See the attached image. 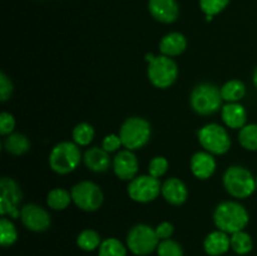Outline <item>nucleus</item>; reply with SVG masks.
Segmentation results:
<instances>
[{
  "mask_svg": "<svg viewBox=\"0 0 257 256\" xmlns=\"http://www.w3.org/2000/svg\"><path fill=\"white\" fill-rule=\"evenodd\" d=\"M80 150L73 142H60L53 147L49 155V165L58 175H68L79 166Z\"/></svg>",
  "mask_w": 257,
  "mask_h": 256,
  "instance_id": "nucleus-5",
  "label": "nucleus"
},
{
  "mask_svg": "<svg viewBox=\"0 0 257 256\" xmlns=\"http://www.w3.org/2000/svg\"><path fill=\"white\" fill-rule=\"evenodd\" d=\"M15 128V119L13 114L8 112H3L0 114V135L9 136Z\"/></svg>",
  "mask_w": 257,
  "mask_h": 256,
  "instance_id": "nucleus-33",
  "label": "nucleus"
},
{
  "mask_svg": "<svg viewBox=\"0 0 257 256\" xmlns=\"http://www.w3.org/2000/svg\"><path fill=\"white\" fill-rule=\"evenodd\" d=\"M246 94V87L241 80L232 79L226 82L221 88V95L223 100L228 103H237Z\"/></svg>",
  "mask_w": 257,
  "mask_h": 256,
  "instance_id": "nucleus-22",
  "label": "nucleus"
},
{
  "mask_svg": "<svg viewBox=\"0 0 257 256\" xmlns=\"http://www.w3.org/2000/svg\"><path fill=\"white\" fill-rule=\"evenodd\" d=\"M168 170V161L166 160L162 156H157V157L153 158L150 162V166H148V172H150L151 176L156 178H160L167 172Z\"/></svg>",
  "mask_w": 257,
  "mask_h": 256,
  "instance_id": "nucleus-32",
  "label": "nucleus"
},
{
  "mask_svg": "<svg viewBox=\"0 0 257 256\" xmlns=\"http://www.w3.org/2000/svg\"><path fill=\"white\" fill-rule=\"evenodd\" d=\"M256 185H257V177H256Z\"/></svg>",
  "mask_w": 257,
  "mask_h": 256,
  "instance_id": "nucleus-39",
  "label": "nucleus"
},
{
  "mask_svg": "<svg viewBox=\"0 0 257 256\" xmlns=\"http://www.w3.org/2000/svg\"><path fill=\"white\" fill-rule=\"evenodd\" d=\"M228 4L230 0H200L201 10L205 13V15H211V17L220 14L227 8Z\"/></svg>",
  "mask_w": 257,
  "mask_h": 256,
  "instance_id": "nucleus-31",
  "label": "nucleus"
},
{
  "mask_svg": "<svg viewBox=\"0 0 257 256\" xmlns=\"http://www.w3.org/2000/svg\"><path fill=\"white\" fill-rule=\"evenodd\" d=\"M241 146L247 151H257V123L246 124L238 133Z\"/></svg>",
  "mask_w": 257,
  "mask_h": 256,
  "instance_id": "nucleus-27",
  "label": "nucleus"
},
{
  "mask_svg": "<svg viewBox=\"0 0 257 256\" xmlns=\"http://www.w3.org/2000/svg\"><path fill=\"white\" fill-rule=\"evenodd\" d=\"M4 147L8 153L20 156L30 150V141L28 140L27 136L22 135V133H12L5 138Z\"/></svg>",
  "mask_w": 257,
  "mask_h": 256,
  "instance_id": "nucleus-21",
  "label": "nucleus"
},
{
  "mask_svg": "<svg viewBox=\"0 0 257 256\" xmlns=\"http://www.w3.org/2000/svg\"><path fill=\"white\" fill-rule=\"evenodd\" d=\"M122 145V141H120V137L119 135H108L105 136L104 140H103L102 142V148L103 150L107 151L108 153H112V152H115V151L119 150V147Z\"/></svg>",
  "mask_w": 257,
  "mask_h": 256,
  "instance_id": "nucleus-35",
  "label": "nucleus"
},
{
  "mask_svg": "<svg viewBox=\"0 0 257 256\" xmlns=\"http://www.w3.org/2000/svg\"><path fill=\"white\" fill-rule=\"evenodd\" d=\"M191 171L193 176L200 180H207L215 173L216 161L212 153L210 152H197L191 158Z\"/></svg>",
  "mask_w": 257,
  "mask_h": 256,
  "instance_id": "nucleus-16",
  "label": "nucleus"
},
{
  "mask_svg": "<svg viewBox=\"0 0 257 256\" xmlns=\"http://www.w3.org/2000/svg\"><path fill=\"white\" fill-rule=\"evenodd\" d=\"M198 141L207 152L212 155H225L231 148L228 132L217 123H208L198 131Z\"/></svg>",
  "mask_w": 257,
  "mask_h": 256,
  "instance_id": "nucleus-8",
  "label": "nucleus"
},
{
  "mask_svg": "<svg viewBox=\"0 0 257 256\" xmlns=\"http://www.w3.org/2000/svg\"><path fill=\"white\" fill-rule=\"evenodd\" d=\"M223 186L235 198H247L255 192L257 185L252 173L241 166H231L223 175Z\"/></svg>",
  "mask_w": 257,
  "mask_h": 256,
  "instance_id": "nucleus-2",
  "label": "nucleus"
},
{
  "mask_svg": "<svg viewBox=\"0 0 257 256\" xmlns=\"http://www.w3.org/2000/svg\"><path fill=\"white\" fill-rule=\"evenodd\" d=\"M155 230H156V233H157V236L160 240H167V238H170L171 236L173 235L175 227H173V225L171 222L165 221V222H161L160 225L155 228Z\"/></svg>",
  "mask_w": 257,
  "mask_h": 256,
  "instance_id": "nucleus-36",
  "label": "nucleus"
},
{
  "mask_svg": "<svg viewBox=\"0 0 257 256\" xmlns=\"http://www.w3.org/2000/svg\"><path fill=\"white\" fill-rule=\"evenodd\" d=\"M158 256H183V248L177 241L171 238L160 241L157 246Z\"/></svg>",
  "mask_w": 257,
  "mask_h": 256,
  "instance_id": "nucleus-30",
  "label": "nucleus"
},
{
  "mask_svg": "<svg viewBox=\"0 0 257 256\" xmlns=\"http://www.w3.org/2000/svg\"><path fill=\"white\" fill-rule=\"evenodd\" d=\"M73 141L78 146H88L94 138V128L89 123H79L73 130Z\"/></svg>",
  "mask_w": 257,
  "mask_h": 256,
  "instance_id": "nucleus-29",
  "label": "nucleus"
},
{
  "mask_svg": "<svg viewBox=\"0 0 257 256\" xmlns=\"http://www.w3.org/2000/svg\"><path fill=\"white\" fill-rule=\"evenodd\" d=\"M13 93V83L5 73H0V100L7 102Z\"/></svg>",
  "mask_w": 257,
  "mask_h": 256,
  "instance_id": "nucleus-34",
  "label": "nucleus"
},
{
  "mask_svg": "<svg viewBox=\"0 0 257 256\" xmlns=\"http://www.w3.org/2000/svg\"><path fill=\"white\" fill-rule=\"evenodd\" d=\"M231 247L238 255H247L253 247L252 238L243 230L237 231L231 236Z\"/></svg>",
  "mask_w": 257,
  "mask_h": 256,
  "instance_id": "nucleus-24",
  "label": "nucleus"
},
{
  "mask_svg": "<svg viewBox=\"0 0 257 256\" xmlns=\"http://www.w3.org/2000/svg\"><path fill=\"white\" fill-rule=\"evenodd\" d=\"M221 89L211 83H202L193 88L191 93V107L201 115H210L217 112L222 104Z\"/></svg>",
  "mask_w": 257,
  "mask_h": 256,
  "instance_id": "nucleus-4",
  "label": "nucleus"
},
{
  "mask_svg": "<svg viewBox=\"0 0 257 256\" xmlns=\"http://www.w3.org/2000/svg\"><path fill=\"white\" fill-rule=\"evenodd\" d=\"M160 243L155 228L151 226L140 223L133 226L127 235V246L135 255L147 256L155 250Z\"/></svg>",
  "mask_w": 257,
  "mask_h": 256,
  "instance_id": "nucleus-6",
  "label": "nucleus"
},
{
  "mask_svg": "<svg viewBox=\"0 0 257 256\" xmlns=\"http://www.w3.org/2000/svg\"><path fill=\"white\" fill-rule=\"evenodd\" d=\"M98 256H127V248L118 238H105L100 243Z\"/></svg>",
  "mask_w": 257,
  "mask_h": 256,
  "instance_id": "nucleus-26",
  "label": "nucleus"
},
{
  "mask_svg": "<svg viewBox=\"0 0 257 256\" xmlns=\"http://www.w3.org/2000/svg\"><path fill=\"white\" fill-rule=\"evenodd\" d=\"M186 48H187V40L185 35L177 32L168 33L161 39L160 43L161 53L167 57H177L185 52Z\"/></svg>",
  "mask_w": 257,
  "mask_h": 256,
  "instance_id": "nucleus-20",
  "label": "nucleus"
},
{
  "mask_svg": "<svg viewBox=\"0 0 257 256\" xmlns=\"http://www.w3.org/2000/svg\"><path fill=\"white\" fill-rule=\"evenodd\" d=\"M122 145L127 150L136 151L145 147L151 138V124L141 117H130L119 128Z\"/></svg>",
  "mask_w": 257,
  "mask_h": 256,
  "instance_id": "nucleus-3",
  "label": "nucleus"
},
{
  "mask_svg": "<svg viewBox=\"0 0 257 256\" xmlns=\"http://www.w3.org/2000/svg\"><path fill=\"white\" fill-rule=\"evenodd\" d=\"M163 198L173 206H181L186 202L188 197V191L185 183L177 177H171L166 180L162 185Z\"/></svg>",
  "mask_w": 257,
  "mask_h": 256,
  "instance_id": "nucleus-15",
  "label": "nucleus"
},
{
  "mask_svg": "<svg viewBox=\"0 0 257 256\" xmlns=\"http://www.w3.org/2000/svg\"><path fill=\"white\" fill-rule=\"evenodd\" d=\"M148 10L157 22L171 24L177 20L180 7L176 0H148Z\"/></svg>",
  "mask_w": 257,
  "mask_h": 256,
  "instance_id": "nucleus-14",
  "label": "nucleus"
},
{
  "mask_svg": "<svg viewBox=\"0 0 257 256\" xmlns=\"http://www.w3.org/2000/svg\"><path fill=\"white\" fill-rule=\"evenodd\" d=\"M73 202L83 211L93 212L103 203V192L99 186L90 181H82L72 188Z\"/></svg>",
  "mask_w": 257,
  "mask_h": 256,
  "instance_id": "nucleus-9",
  "label": "nucleus"
},
{
  "mask_svg": "<svg viewBox=\"0 0 257 256\" xmlns=\"http://www.w3.org/2000/svg\"><path fill=\"white\" fill-rule=\"evenodd\" d=\"M128 196L133 201L140 203H147L156 200L162 191V186L158 178L151 175L137 176L128 185Z\"/></svg>",
  "mask_w": 257,
  "mask_h": 256,
  "instance_id": "nucleus-10",
  "label": "nucleus"
},
{
  "mask_svg": "<svg viewBox=\"0 0 257 256\" xmlns=\"http://www.w3.org/2000/svg\"><path fill=\"white\" fill-rule=\"evenodd\" d=\"M231 247V237L228 233L217 230L208 233L203 241V248L210 256H221Z\"/></svg>",
  "mask_w": 257,
  "mask_h": 256,
  "instance_id": "nucleus-17",
  "label": "nucleus"
},
{
  "mask_svg": "<svg viewBox=\"0 0 257 256\" xmlns=\"http://www.w3.org/2000/svg\"><path fill=\"white\" fill-rule=\"evenodd\" d=\"M17 240V227H15V225L9 220V218L3 216V218L0 220V242H2V246H4V247L12 246L13 243H15Z\"/></svg>",
  "mask_w": 257,
  "mask_h": 256,
  "instance_id": "nucleus-28",
  "label": "nucleus"
},
{
  "mask_svg": "<svg viewBox=\"0 0 257 256\" xmlns=\"http://www.w3.org/2000/svg\"><path fill=\"white\" fill-rule=\"evenodd\" d=\"M155 58H156V57H155V55L152 54V53H148V54L146 55V60H147L148 63H151V62H152V60L155 59Z\"/></svg>",
  "mask_w": 257,
  "mask_h": 256,
  "instance_id": "nucleus-37",
  "label": "nucleus"
},
{
  "mask_svg": "<svg viewBox=\"0 0 257 256\" xmlns=\"http://www.w3.org/2000/svg\"><path fill=\"white\" fill-rule=\"evenodd\" d=\"M113 171L118 178L123 181H132L137 177L138 172V160L133 151L123 150L115 155L113 158Z\"/></svg>",
  "mask_w": 257,
  "mask_h": 256,
  "instance_id": "nucleus-13",
  "label": "nucleus"
},
{
  "mask_svg": "<svg viewBox=\"0 0 257 256\" xmlns=\"http://www.w3.org/2000/svg\"><path fill=\"white\" fill-rule=\"evenodd\" d=\"M100 243H102V240H100L99 233L94 230H90V228L83 230L77 237L78 247L84 251L95 250V248L99 247Z\"/></svg>",
  "mask_w": 257,
  "mask_h": 256,
  "instance_id": "nucleus-25",
  "label": "nucleus"
},
{
  "mask_svg": "<svg viewBox=\"0 0 257 256\" xmlns=\"http://www.w3.org/2000/svg\"><path fill=\"white\" fill-rule=\"evenodd\" d=\"M70 201H73L72 193L68 192L64 188H54L47 196V203L50 208L55 211L64 210L69 206Z\"/></svg>",
  "mask_w": 257,
  "mask_h": 256,
  "instance_id": "nucleus-23",
  "label": "nucleus"
},
{
  "mask_svg": "<svg viewBox=\"0 0 257 256\" xmlns=\"http://www.w3.org/2000/svg\"><path fill=\"white\" fill-rule=\"evenodd\" d=\"M83 160L88 170L97 173L105 172L110 166L109 153L99 147H93L85 151Z\"/></svg>",
  "mask_w": 257,
  "mask_h": 256,
  "instance_id": "nucleus-19",
  "label": "nucleus"
},
{
  "mask_svg": "<svg viewBox=\"0 0 257 256\" xmlns=\"http://www.w3.org/2000/svg\"><path fill=\"white\" fill-rule=\"evenodd\" d=\"M250 216L247 210L241 203L235 201H226L216 207L213 221L218 230L226 233H235L242 231L247 226Z\"/></svg>",
  "mask_w": 257,
  "mask_h": 256,
  "instance_id": "nucleus-1",
  "label": "nucleus"
},
{
  "mask_svg": "<svg viewBox=\"0 0 257 256\" xmlns=\"http://www.w3.org/2000/svg\"><path fill=\"white\" fill-rule=\"evenodd\" d=\"M20 218H22L23 225L28 230L34 231V232H43V231L48 230L50 222H52L48 211L35 203L25 205L20 210Z\"/></svg>",
  "mask_w": 257,
  "mask_h": 256,
  "instance_id": "nucleus-12",
  "label": "nucleus"
},
{
  "mask_svg": "<svg viewBox=\"0 0 257 256\" xmlns=\"http://www.w3.org/2000/svg\"><path fill=\"white\" fill-rule=\"evenodd\" d=\"M222 120L228 128L232 130H238L246 125V120H247V112H246L245 107L238 103H227L222 107Z\"/></svg>",
  "mask_w": 257,
  "mask_h": 256,
  "instance_id": "nucleus-18",
  "label": "nucleus"
},
{
  "mask_svg": "<svg viewBox=\"0 0 257 256\" xmlns=\"http://www.w3.org/2000/svg\"><path fill=\"white\" fill-rule=\"evenodd\" d=\"M148 78L155 87L166 89L176 82L178 77V68L175 60L167 55H158L148 63Z\"/></svg>",
  "mask_w": 257,
  "mask_h": 256,
  "instance_id": "nucleus-7",
  "label": "nucleus"
},
{
  "mask_svg": "<svg viewBox=\"0 0 257 256\" xmlns=\"http://www.w3.org/2000/svg\"><path fill=\"white\" fill-rule=\"evenodd\" d=\"M252 79H253V84H255V87L257 88V68L255 69V72H253Z\"/></svg>",
  "mask_w": 257,
  "mask_h": 256,
  "instance_id": "nucleus-38",
  "label": "nucleus"
},
{
  "mask_svg": "<svg viewBox=\"0 0 257 256\" xmlns=\"http://www.w3.org/2000/svg\"><path fill=\"white\" fill-rule=\"evenodd\" d=\"M23 193L19 185L13 178L3 177L0 180V213L10 217H20L19 207Z\"/></svg>",
  "mask_w": 257,
  "mask_h": 256,
  "instance_id": "nucleus-11",
  "label": "nucleus"
}]
</instances>
